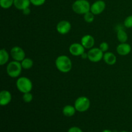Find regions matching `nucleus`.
<instances>
[{
  "instance_id": "f257e3e1",
  "label": "nucleus",
  "mask_w": 132,
  "mask_h": 132,
  "mask_svg": "<svg viewBox=\"0 0 132 132\" xmlns=\"http://www.w3.org/2000/svg\"><path fill=\"white\" fill-rule=\"evenodd\" d=\"M55 67L59 72L62 73H68L72 68V62L69 57L61 55L56 58L55 61Z\"/></svg>"
},
{
  "instance_id": "f03ea898",
  "label": "nucleus",
  "mask_w": 132,
  "mask_h": 132,
  "mask_svg": "<svg viewBox=\"0 0 132 132\" xmlns=\"http://www.w3.org/2000/svg\"><path fill=\"white\" fill-rule=\"evenodd\" d=\"M22 69L23 67L21 62L14 60L10 61L6 66V73L12 78H18L21 73Z\"/></svg>"
},
{
  "instance_id": "7ed1b4c3",
  "label": "nucleus",
  "mask_w": 132,
  "mask_h": 132,
  "mask_svg": "<svg viewBox=\"0 0 132 132\" xmlns=\"http://www.w3.org/2000/svg\"><path fill=\"white\" fill-rule=\"evenodd\" d=\"M16 87L21 93L30 92L33 88L32 81L27 77H19L16 81Z\"/></svg>"
},
{
  "instance_id": "20e7f679",
  "label": "nucleus",
  "mask_w": 132,
  "mask_h": 132,
  "mask_svg": "<svg viewBox=\"0 0 132 132\" xmlns=\"http://www.w3.org/2000/svg\"><path fill=\"white\" fill-rule=\"evenodd\" d=\"M90 7L91 5L87 0H76L72 4L73 11L79 15H84L90 11Z\"/></svg>"
},
{
  "instance_id": "39448f33",
  "label": "nucleus",
  "mask_w": 132,
  "mask_h": 132,
  "mask_svg": "<svg viewBox=\"0 0 132 132\" xmlns=\"http://www.w3.org/2000/svg\"><path fill=\"white\" fill-rule=\"evenodd\" d=\"M74 106L78 112H85L90 108V99L85 96L79 97L74 103Z\"/></svg>"
},
{
  "instance_id": "423d86ee",
  "label": "nucleus",
  "mask_w": 132,
  "mask_h": 132,
  "mask_svg": "<svg viewBox=\"0 0 132 132\" xmlns=\"http://www.w3.org/2000/svg\"><path fill=\"white\" fill-rule=\"evenodd\" d=\"M103 53L99 48L93 47L88 52V59L92 63H98L103 59Z\"/></svg>"
},
{
  "instance_id": "0eeeda50",
  "label": "nucleus",
  "mask_w": 132,
  "mask_h": 132,
  "mask_svg": "<svg viewBox=\"0 0 132 132\" xmlns=\"http://www.w3.org/2000/svg\"><path fill=\"white\" fill-rule=\"evenodd\" d=\"M10 55L14 61L21 62L25 58V52L20 46H15L10 50Z\"/></svg>"
},
{
  "instance_id": "6e6552de",
  "label": "nucleus",
  "mask_w": 132,
  "mask_h": 132,
  "mask_svg": "<svg viewBox=\"0 0 132 132\" xmlns=\"http://www.w3.org/2000/svg\"><path fill=\"white\" fill-rule=\"evenodd\" d=\"M71 28H72L71 23L67 20L61 21L56 26L57 32L61 35L67 34L70 31Z\"/></svg>"
},
{
  "instance_id": "1a4fd4ad",
  "label": "nucleus",
  "mask_w": 132,
  "mask_h": 132,
  "mask_svg": "<svg viewBox=\"0 0 132 132\" xmlns=\"http://www.w3.org/2000/svg\"><path fill=\"white\" fill-rule=\"evenodd\" d=\"M69 52L73 56H81L84 52H85V48L81 45V43H74L69 46Z\"/></svg>"
},
{
  "instance_id": "9d476101",
  "label": "nucleus",
  "mask_w": 132,
  "mask_h": 132,
  "mask_svg": "<svg viewBox=\"0 0 132 132\" xmlns=\"http://www.w3.org/2000/svg\"><path fill=\"white\" fill-rule=\"evenodd\" d=\"M106 8V3L102 0H98L94 2L90 7V11L95 15H99Z\"/></svg>"
},
{
  "instance_id": "9b49d317",
  "label": "nucleus",
  "mask_w": 132,
  "mask_h": 132,
  "mask_svg": "<svg viewBox=\"0 0 132 132\" xmlns=\"http://www.w3.org/2000/svg\"><path fill=\"white\" fill-rule=\"evenodd\" d=\"M116 51L117 54L122 56H125L127 55L131 52V46L130 44L127 43H120L119 45H117L116 48Z\"/></svg>"
},
{
  "instance_id": "f8f14e48",
  "label": "nucleus",
  "mask_w": 132,
  "mask_h": 132,
  "mask_svg": "<svg viewBox=\"0 0 132 132\" xmlns=\"http://www.w3.org/2000/svg\"><path fill=\"white\" fill-rule=\"evenodd\" d=\"M81 43L85 49H91L94 47L95 44V39L91 35H85L81 39Z\"/></svg>"
},
{
  "instance_id": "ddd939ff",
  "label": "nucleus",
  "mask_w": 132,
  "mask_h": 132,
  "mask_svg": "<svg viewBox=\"0 0 132 132\" xmlns=\"http://www.w3.org/2000/svg\"><path fill=\"white\" fill-rule=\"evenodd\" d=\"M12 94L8 90H2L0 93V104L6 106L11 102Z\"/></svg>"
},
{
  "instance_id": "4468645a",
  "label": "nucleus",
  "mask_w": 132,
  "mask_h": 132,
  "mask_svg": "<svg viewBox=\"0 0 132 132\" xmlns=\"http://www.w3.org/2000/svg\"><path fill=\"white\" fill-rule=\"evenodd\" d=\"M103 60L108 65H113L117 62V57L111 52H106L103 55Z\"/></svg>"
},
{
  "instance_id": "2eb2a0df",
  "label": "nucleus",
  "mask_w": 132,
  "mask_h": 132,
  "mask_svg": "<svg viewBox=\"0 0 132 132\" xmlns=\"http://www.w3.org/2000/svg\"><path fill=\"white\" fill-rule=\"evenodd\" d=\"M30 3V0H14V5L18 10H23L29 7Z\"/></svg>"
},
{
  "instance_id": "dca6fc26",
  "label": "nucleus",
  "mask_w": 132,
  "mask_h": 132,
  "mask_svg": "<svg viewBox=\"0 0 132 132\" xmlns=\"http://www.w3.org/2000/svg\"><path fill=\"white\" fill-rule=\"evenodd\" d=\"M76 109L74 106L72 105H66L63 107L62 110L63 114L67 117H72L75 115L76 112Z\"/></svg>"
},
{
  "instance_id": "f3484780",
  "label": "nucleus",
  "mask_w": 132,
  "mask_h": 132,
  "mask_svg": "<svg viewBox=\"0 0 132 132\" xmlns=\"http://www.w3.org/2000/svg\"><path fill=\"white\" fill-rule=\"evenodd\" d=\"M117 38L121 43H126V41L128 39V36L126 31L124 30L122 28H119L117 32Z\"/></svg>"
},
{
  "instance_id": "a211bd4d",
  "label": "nucleus",
  "mask_w": 132,
  "mask_h": 132,
  "mask_svg": "<svg viewBox=\"0 0 132 132\" xmlns=\"http://www.w3.org/2000/svg\"><path fill=\"white\" fill-rule=\"evenodd\" d=\"M9 57H10V55L6 49L2 48L0 50V64L1 65H4L7 63L9 61Z\"/></svg>"
},
{
  "instance_id": "6ab92c4d",
  "label": "nucleus",
  "mask_w": 132,
  "mask_h": 132,
  "mask_svg": "<svg viewBox=\"0 0 132 132\" xmlns=\"http://www.w3.org/2000/svg\"><path fill=\"white\" fill-rule=\"evenodd\" d=\"M21 66L23 67V69L25 70H28L30 69L34 65V62L33 60L30 58L28 57H25L21 62Z\"/></svg>"
},
{
  "instance_id": "aec40b11",
  "label": "nucleus",
  "mask_w": 132,
  "mask_h": 132,
  "mask_svg": "<svg viewBox=\"0 0 132 132\" xmlns=\"http://www.w3.org/2000/svg\"><path fill=\"white\" fill-rule=\"evenodd\" d=\"M14 0H0V5L3 9H8L14 5Z\"/></svg>"
},
{
  "instance_id": "412c9836",
  "label": "nucleus",
  "mask_w": 132,
  "mask_h": 132,
  "mask_svg": "<svg viewBox=\"0 0 132 132\" xmlns=\"http://www.w3.org/2000/svg\"><path fill=\"white\" fill-rule=\"evenodd\" d=\"M94 14L91 11H89L84 14V19L88 23H92L94 21Z\"/></svg>"
},
{
  "instance_id": "4be33fe9",
  "label": "nucleus",
  "mask_w": 132,
  "mask_h": 132,
  "mask_svg": "<svg viewBox=\"0 0 132 132\" xmlns=\"http://www.w3.org/2000/svg\"><path fill=\"white\" fill-rule=\"evenodd\" d=\"M23 100L24 103H29L33 100V95L31 94V92H27L25 94H23Z\"/></svg>"
},
{
  "instance_id": "5701e85b",
  "label": "nucleus",
  "mask_w": 132,
  "mask_h": 132,
  "mask_svg": "<svg viewBox=\"0 0 132 132\" xmlns=\"http://www.w3.org/2000/svg\"><path fill=\"white\" fill-rule=\"evenodd\" d=\"M124 26L127 28H132V15L126 17L124 21Z\"/></svg>"
},
{
  "instance_id": "b1692460",
  "label": "nucleus",
  "mask_w": 132,
  "mask_h": 132,
  "mask_svg": "<svg viewBox=\"0 0 132 132\" xmlns=\"http://www.w3.org/2000/svg\"><path fill=\"white\" fill-rule=\"evenodd\" d=\"M99 48L103 52H108V49H109V45H108V43L107 42H102L99 45Z\"/></svg>"
},
{
  "instance_id": "393cba45",
  "label": "nucleus",
  "mask_w": 132,
  "mask_h": 132,
  "mask_svg": "<svg viewBox=\"0 0 132 132\" xmlns=\"http://www.w3.org/2000/svg\"><path fill=\"white\" fill-rule=\"evenodd\" d=\"M46 0H30L31 4L36 6H41L45 3Z\"/></svg>"
},
{
  "instance_id": "a878e982",
  "label": "nucleus",
  "mask_w": 132,
  "mask_h": 132,
  "mask_svg": "<svg viewBox=\"0 0 132 132\" xmlns=\"http://www.w3.org/2000/svg\"><path fill=\"white\" fill-rule=\"evenodd\" d=\"M68 132H82V131L80 128L77 127V126H73V127L69 128Z\"/></svg>"
},
{
  "instance_id": "bb28decb",
  "label": "nucleus",
  "mask_w": 132,
  "mask_h": 132,
  "mask_svg": "<svg viewBox=\"0 0 132 132\" xmlns=\"http://www.w3.org/2000/svg\"><path fill=\"white\" fill-rule=\"evenodd\" d=\"M22 11H23V14H24V15H29V14H30V12H31V10H30V9L29 7H28V8H27V9H24V10H22Z\"/></svg>"
},
{
  "instance_id": "cd10ccee",
  "label": "nucleus",
  "mask_w": 132,
  "mask_h": 132,
  "mask_svg": "<svg viewBox=\"0 0 132 132\" xmlns=\"http://www.w3.org/2000/svg\"><path fill=\"white\" fill-rule=\"evenodd\" d=\"M81 57H82V59H88V53L84 52L83 54L81 55Z\"/></svg>"
},
{
  "instance_id": "c85d7f7f",
  "label": "nucleus",
  "mask_w": 132,
  "mask_h": 132,
  "mask_svg": "<svg viewBox=\"0 0 132 132\" xmlns=\"http://www.w3.org/2000/svg\"><path fill=\"white\" fill-rule=\"evenodd\" d=\"M102 132H113V131H112V130H103Z\"/></svg>"
},
{
  "instance_id": "c756f323",
  "label": "nucleus",
  "mask_w": 132,
  "mask_h": 132,
  "mask_svg": "<svg viewBox=\"0 0 132 132\" xmlns=\"http://www.w3.org/2000/svg\"><path fill=\"white\" fill-rule=\"evenodd\" d=\"M119 132H128V131H119Z\"/></svg>"
}]
</instances>
